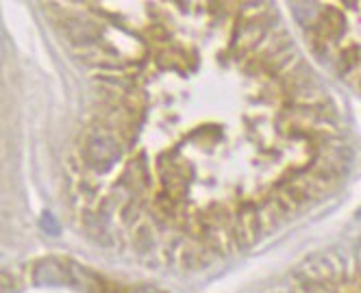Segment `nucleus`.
I'll return each instance as SVG.
<instances>
[{
  "instance_id": "1",
  "label": "nucleus",
  "mask_w": 361,
  "mask_h": 293,
  "mask_svg": "<svg viewBox=\"0 0 361 293\" xmlns=\"http://www.w3.org/2000/svg\"><path fill=\"white\" fill-rule=\"evenodd\" d=\"M100 68L68 154V202L94 242L202 268L246 250L346 174L338 106L270 5H63Z\"/></svg>"
},
{
  "instance_id": "2",
  "label": "nucleus",
  "mask_w": 361,
  "mask_h": 293,
  "mask_svg": "<svg viewBox=\"0 0 361 293\" xmlns=\"http://www.w3.org/2000/svg\"><path fill=\"white\" fill-rule=\"evenodd\" d=\"M314 57L361 94V3L294 5Z\"/></svg>"
},
{
  "instance_id": "3",
  "label": "nucleus",
  "mask_w": 361,
  "mask_h": 293,
  "mask_svg": "<svg viewBox=\"0 0 361 293\" xmlns=\"http://www.w3.org/2000/svg\"><path fill=\"white\" fill-rule=\"evenodd\" d=\"M353 258V270H344V258L324 256L322 263L307 268V276L300 285L302 293H361V256Z\"/></svg>"
}]
</instances>
